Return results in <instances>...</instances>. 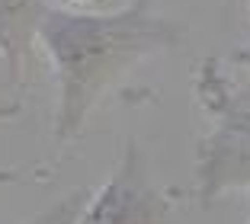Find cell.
<instances>
[{"label":"cell","mask_w":250,"mask_h":224,"mask_svg":"<svg viewBox=\"0 0 250 224\" xmlns=\"http://www.w3.org/2000/svg\"><path fill=\"white\" fill-rule=\"evenodd\" d=\"M183 26L154 13V0H132L112 13L48 7L39 32L58 80L55 141L67 144L83 131L93 106L125 74L157 51L177 48Z\"/></svg>","instance_id":"1"},{"label":"cell","mask_w":250,"mask_h":224,"mask_svg":"<svg viewBox=\"0 0 250 224\" xmlns=\"http://www.w3.org/2000/svg\"><path fill=\"white\" fill-rule=\"evenodd\" d=\"M196 96L208 116L196 147V195L212 205L231 189H250V55L206 58L196 71Z\"/></svg>","instance_id":"2"},{"label":"cell","mask_w":250,"mask_h":224,"mask_svg":"<svg viewBox=\"0 0 250 224\" xmlns=\"http://www.w3.org/2000/svg\"><path fill=\"white\" fill-rule=\"evenodd\" d=\"M74 224H180L167 195L154 186L138 141L128 138L112 176L87 195Z\"/></svg>","instance_id":"3"},{"label":"cell","mask_w":250,"mask_h":224,"mask_svg":"<svg viewBox=\"0 0 250 224\" xmlns=\"http://www.w3.org/2000/svg\"><path fill=\"white\" fill-rule=\"evenodd\" d=\"M48 3L45 0H0V55L7 61L10 102L0 109V119H10L22 109L26 83H29L32 45L39 42Z\"/></svg>","instance_id":"4"},{"label":"cell","mask_w":250,"mask_h":224,"mask_svg":"<svg viewBox=\"0 0 250 224\" xmlns=\"http://www.w3.org/2000/svg\"><path fill=\"white\" fill-rule=\"evenodd\" d=\"M83 202H87V195H83V192H71L67 199L55 202L48 211H42L39 218H32L29 224H74L77 215H81V208H83Z\"/></svg>","instance_id":"5"},{"label":"cell","mask_w":250,"mask_h":224,"mask_svg":"<svg viewBox=\"0 0 250 224\" xmlns=\"http://www.w3.org/2000/svg\"><path fill=\"white\" fill-rule=\"evenodd\" d=\"M22 176L16 173V170H3V166H0V183H20Z\"/></svg>","instance_id":"6"},{"label":"cell","mask_w":250,"mask_h":224,"mask_svg":"<svg viewBox=\"0 0 250 224\" xmlns=\"http://www.w3.org/2000/svg\"><path fill=\"white\" fill-rule=\"evenodd\" d=\"M247 224H250V221H247Z\"/></svg>","instance_id":"7"}]
</instances>
